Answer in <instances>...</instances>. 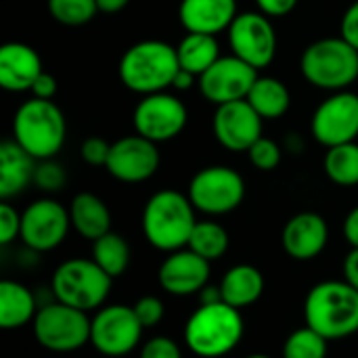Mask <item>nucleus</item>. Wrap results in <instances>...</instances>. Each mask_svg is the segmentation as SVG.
Wrapping results in <instances>:
<instances>
[{
    "mask_svg": "<svg viewBox=\"0 0 358 358\" xmlns=\"http://www.w3.org/2000/svg\"><path fill=\"white\" fill-rule=\"evenodd\" d=\"M197 224L195 206L189 195L174 189L157 191L149 197L143 210V233L145 239L162 250L176 252L189 245L191 233Z\"/></svg>",
    "mask_w": 358,
    "mask_h": 358,
    "instance_id": "f257e3e1",
    "label": "nucleus"
},
{
    "mask_svg": "<svg viewBox=\"0 0 358 358\" xmlns=\"http://www.w3.org/2000/svg\"><path fill=\"white\" fill-rule=\"evenodd\" d=\"M178 52L164 40H143L132 44L120 59V80L136 94H155L172 86L178 73Z\"/></svg>",
    "mask_w": 358,
    "mask_h": 358,
    "instance_id": "f03ea898",
    "label": "nucleus"
},
{
    "mask_svg": "<svg viewBox=\"0 0 358 358\" xmlns=\"http://www.w3.org/2000/svg\"><path fill=\"white\" fill-rule=\"evenodd\" d=\"M304 319L325 340H342L358 331V289L346 281L315 285L304 302Z\"/></svg>",
    "mask_w": 358,
    "mask_h": 358,
    "instance_id": "7ed1b4c3",
    "label": "nucleus"
},
{
    "mask_svg": "<svg viewBox=\"0 0 358 358\" xmlns=\"http://www.w3.org/2000/svg\"><path fill=\"white\" fill-rule=\"evenodd\" d=\"M243 338V317L227 302L199 304L185 325V344L201 358H218L237 348Z\"/></svg>",
    "mask_w": 358,
    "mask_h": 358,
    "instance_id": "20e7f679",
    "label": "nucleus"
},
{
    "mask_svg": "<svg viewBox=\"0 0 358 358\" xmlns=\"http://www.w3.org/2000/svg\"><path fill=\"white\" fill-rule=\"evenodd\" d=\"M67 136L63 111L44 99L25 101L13 117V141L19 143L34 159L55 157Z\"/></svg>",
    "mask_w": 358,
    "mask_h": 358,
    "instance_id": "39448f33",
    "label": "nucleus"
},
{
    "mask_svg": "<svg viewBox=\"0 0 358 358\" xmlns=\"http://www.w3.org/2000/svg\"><path fill=\"white\" fill-rule=\"evenodd\" d=\"M302 76L321 90H348L358 78V50L342 36L313 42L300 61Z\"/></svg>",
    "mask_w": 358,
    "mask_h": 358,
    "instance_id": "423d86ee",
    "label": "nucleus"
},
{
    "mask_svg": "<svg viewBox=\"0 0 358 358\" xmlns=\"http://www.w3.org/2000/svg\"><path fill=\"white\" fill-rule=\"evenodd\" d=\"M111 277L90 258H71L52 275L55 300L78 310L101 308L111 292Z\"/></svg>",
    "mask_w": 358,
    "mask_h": 358,
    "instance_id": "0eeeda50",
    "label": "nucleus"
},
{
    "mask_svg": "<svg viewBox=\"0 0 358 358\" xmlns=\"http://www.w3.org/2000/svg\"><path fill=\"white\" fill-rule=\"evenodd\" d=\"M92 319L84 310L52 302L42 306L34 317V336L38 344L50 352H73L90 342Z\"/></svg>",
    "mask_w": 358,
    "mask_h": 358,
    "instance_id": "6e6552de",
    "label": "nucleus"
},
{
    "mask_svg": "<svg viewBox=\"0 0 358 358\" xmlns=\"http://www.w3.org/2000/svg\"><path fill=\"white\" fill-rule=\"evenodd\" d=\"M245 182L229 166H208L199 170L189 185V199L195 210L208 216H222L241 206Z\"/></svg>",
    "mask_w": 358,
    "mask_h": 358,
    "instance_id": "1a4fd4ad",
    "label": "nucleus"
},
{
    "mask_svg": "<svg viewBox=\"0 0 358 358\" xmlns=\"http://www.w3.org/2000/svg\"><path fill=\"white\" fill-rule=\"evenodd\" d=\"M143 325L132 306L113 304L101 308L90 325V344L103 357L120 358L132 352L143 336Z\"/></svg>",
    "mask_w": 358,
    "mask_h": 358,
    "instance_id": "9d476101",
    "label": "nucleus"
},
{
    "mask_svg": "<svg viewBox=\"0 0 358 358\" xmlns=\"http://www.w3.org/2000/svg\"><path fill=\"white\" fill-rule=\"evenodd\" d=\"M132 122L136 134L153 143H166L176 138L185 130L189 122V111L176 94L164 90L143 96L134 107Z\"/></svg>",
    "mask_w": 358,
    "mask_h": 358,
    "instance_id": "9b49d317",
    "label": "nucleus"
},
{
    "mask_svg": "<svg viewBox=\"0 0 358 358\" xmlns=\"http://www.w3.org/2000/svg\"><path fill=\"white\" fill-rule=\"evenodd\" d=\"M229 44L235 57L254 69L268 67L277 55V34L264 13H241L231 23Z\"/></svg>",
    "mask_w": 358,
    "mask_h": 358,
    "instance_id": "f8f14e48",
    "label": "nucleus"
},
{
    "mask_svg": "<svg viewBox=\"0 0 358 358\" xmlns=\"http://www.w3.org/2000/svg\"><path fill=\"white\" fill-rule=\"evenodd\" d=\"M310 132L327 149L355 143L358 136V94L340 90L327 96L313 113Z\"/></svg>",
    "mask_w": 358,
    "mask_h": 358,
    "instance_id": "ddd939ff",
    "label": "nucleus"
},
{
    "mask_svg": "<svg viewBox=\"0 0 358 358\" xmlns=\"http://www.w3.org/2000/svg\"><path fill=\"white\" fill-rule=\"evenodd\" d=\"M71 227L69 210L55 199H38L21 214V241L31 252H50L63 243Z\"/></svg>",
    "mask_w": 358,
    "mask_h": 358,
    "instance_id": "4468645a",
    "label": "nucleus"
},
{
    "mask_svg": "<svg viewBox=\"0 0 358 358\" xmlns=\"http://www.w3.org/2000/svg\"><path fill=\"white\" fill-rule=\"evenodd\" d=\"M258 69L241 61L239 57H220L206 73L199 76V90L212 105H224L248 99Z\"/></svg>",
    "mask_w": 358,
    "mask_h": 358,
    "instance_id": "2eb2a0df",
    "label": "nucleus"
},
{
    "mask_svg": "<svg viewBox=\"0 0 358 358\" xmlns=\"http://www.w3.org/2000/svg\"><path fill=\"white\" fill-rule=\"evenodd\" d=\"M105 168L115 180L130 182V185L145 182L159 168L157 143L141 134L124 136L111 143V151H109V159Z\"/></svg>",
    "mask_w": 358,
    "mask_h": 358,
    "instance_id": "dca6fc26",
    "label": "nucleus"
},
{
    "mask_svg": "<svg viewBox=\"0 0 358 358\" xmlns=\"http://www.w3.org/2000/svg\"><path fill=\"white\" fill-rule=\"evenodd\" d=\"M212 132L216 141L229 151H250V147L262 136V117L243 101L218 105L212 117Z\"/></svg>",
    "mask_w": 358,
    "mask_h": 358,
    "instance_id": "f3484780",
    "label": "nucleus"
},
{
    "mask_svg": "<svg viewBox=\"0 0 358 358\" xmlns=\"http://www.w3.org/2000/svg\"><path fill=\"white\" fill-rule=\"evenodd\" d=\"M159 285L172 296H193L199 294L210 279V260L201 258L193 250L172 252L159 266Z\"/></svg>",
    "mask_w": 358,
    "mask_h": 358,
    "instance_id": "a211bd4d",
    "label": "nucleus"
},
{
    "mask_svg": "<svg viewBox=\"0 0 358 358\" xmlns=\"http://www.w3.org/2000/svg\"><path fill=\"white\" fill-rule=\"evenodd\" d=\"M329 241V227L317 212H302L287 220L281 233V243L294 260L317 258Z\"/></svg>",
    "mask_w": 358,
    "mask_h": 358,
    "instance_id": "6ab92c4d",
    "label": "nucleus"
},
{
    "mask_svg": "<svg viewBox=\"0 0 358 358\" xmlns=\"http://www.w3.org/2000/svg\"><path fill=\"white\" fill-rule=\"evenodd\" d=\"M42 71V59L36 48L23 42H6L0 46V86L4 90H31Z\"/></svg>",
    "mask_w": 358,
    "mask_h": 358,
    "instance_id": "aec40b11",
    "label": "nucleus"
},
{
    "mask_svg": "<svg viewBox=\"0 0 358 358\" xmlns=\"http://www.w3.org/2000/svg\"><path fill=\"white\" fill-rule=\"evenodd\" d=\"M235 0H180L178 19L187 31L216 36L231 27L237 17Z\"/></svg>",
    "mask_w": 358,
    "mask_h": 358,
    "instance_id": "412c9836",
    "label": "nucleus"
},
{
    "mask_svg": "<svg viewBox=\"0 0 358 358\" xmlns=\"http://www.w3.org/2000/svg\"><path fill=\"white\" fill-rule=\"evenodd\" d=\"M36 162L19 143L4 141L0 145V197L8 201L34 182Z\"/></svg>",
    "mask_w": 358,
    "mask_h": 358,
    "instance_id": "4be33fe9",
    "label": "nucleus"
},
{
    "mask_svg": "<svg viewBox=\"0 0 358 358\" xmlns=\"http://www.w3.org/2000/svg\"><path fill=\"white\" fill-rule=\"evenodd\" d=\"M69 218L76 233L84 239L96 241L111 231V214L101 197L94 193H78L69 206Z\"/></svg>",
    "mask_w": 358,
    "mask_h": 358,
    "instance_id": "5701e85b",
    "label": "nucleus"
},
{
    "mask_svg": "<svg viewBox=\"0 0 358 358\" xmlns=\"http://www.w3.org/2000/svg\"><path fill=\"white\" fill-rule=\"evenodd\" d=\"M264 292V277L262 273L252 264H237L227 271V275L220 281V296L222 302L245 308L260 300Z\"/></svg>",
    "mask_w": 358,
    "mask_h": 358,
    "instance_id": "b1692460",
    "label": "nucleus"
},
{
    "mask_svg": "<svg viewBox=\"0 0 358 358\" xmlns=\"http://www.w3.org/2000/svg\"><path fill=\"white\" fill-rule=\"evenodd\" d=\"M36 298L34 294L17 283L2 281L0 283V327L2 329H19L34 321L36 317Z\"/></svg>",
    "mask_w": 358,
    "mask_h": 358,
    "instance_id": "393cba45",
    "label": "nucleus"
},
{
    "mask_svg": "<svg viewBox=\"0 0 358 358\" xmlns=\"http://www.w3.org/2000/svg\"><path fill=\"white\" fill-rule=\"evenodd\" d=\"M178 63L182 69L195 73L197 78L206 73L218 59H220V46L216 36L210 34H193L189 31L180 44L176 46Z\"/></svg>",
    "mask_w": 358,
    "mask_h": 358,
    "instance_id": "a878e982",
    "label": "nucleus"
},
{
    "mask_svg": "<svg viewBox=\"0 0 358 358\" xmlns=\"http://www.w3.org/2000/svg\"><path fill=\"white\" fill-rule=\"evenodd\" d=\"M248 103L258 111L262 120H279L287 113L292 105V96L287 86L277 78H260L254 82Z\"/></svg>",
    "mask_w": 358,
    "mask_h": 358,
    "instance_id": "bb28decb",
    "label": "nucleus"
},
{
    "mask_svg": "<svg viewBox=\"0 0 358 358\" xmlns=\"http://www.w3.org/2000/svg\"><path fill=\"white\" fill-rule=\"evenodd\" d=\"M92 260L111 277H120L126 273L130 264V245L128 241L117 233H107L92 241Z\"/></svg>",
    "mask_w": 358,
    "mask_h": 358,
    "instance_id": "cd10ccee",
    "label": "nucleus"
},
{
    "mask_svg": "<svg viewBox=\"0 0 358 358\" xmlns=\"http://www.w3.org/2000/svg\"><path fill=\"white\" fill-rule=\"evenodd\" d=\"M325 174L331 182L340 187H357L358 185V145L344 143L338 147H329L325 155Z\"/></svg>",
    "mask_w": 358,
    "mask_h": 358,
    "instance_id": "c85d7f7f",
    "label": "nucleus"
},
{
    "mask_svg": "<svg viewBox=\"0 0 358 358\" xmlns=\"http://www.w3.org/2000/svg\"><path fill=\"white\" fill-rule=\"evenodd\" d=\"M187 248L210 262L218 260L229 250V233L224 231L222 224L214 220H201V222L197 220Z\"/></svg>",
    "mask_w": 358,
    "mask_h": 358,
    "instance_id": "c756f323",
    "label": "nucleus"
},
{
    "mask_svg": "<svg viewBox=\"0 0 358 358\" xmlns=\"http://www.w3.org/2000/svg\"><path fill=\"white\" fill-rule=\"evenodd\" d=\"M327 342L321 334L310 329L308 325L296 329L283 346V358H325L327 357Z\"/></svg>",
    "mask_w": 358,
    "mask_h": 358,
    "instance_id": "7c9ffc66",
    "label": "nucleus"
},
{
    "mask_svg": "<svg viewBox=\"0 0 358 358\" xmlns=\"http://www.w3.org/2000/svg\"><path fill=\"white\" fill-rule=\"evenodd\" d=\"M46 4L50 17L69 27L84 25L99 13L96 0H48Z\"/></svg>",
    "mask_w": 358,
    "mask_h": 358,
    "instance_id": "2f4dec72",
    "label": "nucleus"
},
{
    "mask_svg": "<svg viewBox=\"0 0 358 358\" xmlns=\"http://www.w3.org/2000/svg\"><path fill=\"white\" fill-rule=\"evenodd\" d=\"M67 182V174L63 170V166L59 162L50 159H40L36 164V172H34V185L46 193H57L65 187Z\"/></svg>",
    "mask_w": 358,
    "mask_h": 358,
    "instance_id": "473e14b6",
    "label": "nucleus"
},
{
    "mask_svg": "<svg viewBox=\"0 0 358 358\" xmlns=\"http://www.w3.org/2000/svg\"><path fill=\"white\" fill-rule=\"evenodd\" d=\"M248 155H250V162H252L258 170H262V172L275 170V168L281 164V157H283L281 147H279L275 141L266 138V136H260V138L250 147Z\"/></svg>",
    "mask_w": 358,
    "mask_h": 358,
    "instance_id": "72a5a7b5",
    "label": "nucleus"
},
{
    "mask_svg": "<svg viewBox=\"0 0 358 358\" xmlns=\"http://www.w3.org/2000/svg\"><path fill=\"white\" fill-rule=\"evenodd\" d=\"M132 308H134V313H136V317L145 329L159 325L164 319V313H166L164 302L155 296H143L141 300H136V304Z\"/></svg>",
    "mask_w": 358,
    "mask_h": 358,
    "instance_id": "f704fd0d",
    "label": "nucleus"
},
{
    "mask_svg": "<svg viewBox=\"0 0 358 358\" xmlns=\"http://www.w3.org/2000/svg\"><path fill=\"white\" fill-rule=\"evenodd\" d=\"M17 237H21V214L8 203H0V245L13 243Z\"/></svg>",
    "mask_w": 358,
    "mask_h": 358,
    "instance_id": "c9c22d12",
    "label": "nucleus"
},
{
    "mask_svg": "<svg viewBox=\"0 0 358 358\" xmlns=\"http://www.w3.org/2000/svg\"><path fill=\"white\" fill-rule=\"evenodd\" d=\"M109 151H111V145L105 138H101V136H90L80 147L82 159L86 164H90V166H107Z\"/></svg>",
    "mask_w": 358,
    "mask_h": 358,
    "instance_id": "e433bc0d",
    "label": "nucleus"
},
{
    "mask_svg": "<svg viewBox=\"0 0 358 358\" xmlns=\"http://www.w3.org/2000/svg\"><path fill=\"white\" fill-rule=\"evenodd\" d=\"M141 358H182V352H180V348H178V344L174 340L157 336V338H151L143 346Z\"/></svg>",
    "mask_w": 358,
    "mask_h": 358,
    "instance_id": "4c0bfd02",
    "label": "nucleus"
},
{
    "mask_svg": "<svg viewBox=\"0 0 358 358\" xmlns=\"http://www.w3.org/2000/svg\"><path fill=\"white\" fill-rule=\"evenodd\" d=\"M340 31H342V38L348 40L355 48L358 50V0H355L344 17H342V25H340Z\"/></svg>",
    "mask_w": 358,
    "mask_h": 358,
    "instance_id": "58836bf2",
    "label": "nucleus"
},
{
    "mask_svg": "<svg viewBox=\"0 0 358 358\" xmlns=\"http://www.w3.org/2000/svg\"><path fill=\"white\" fill-rule=\"evenodd\" d=\"M36 99H44V101H52V96L57 94V80H55V76H50V73H46V71H42L40 76H38V80L34 82V86H31V90H29Z\"/></svg>",
    "mask_w": 358,
    "mask_h": 358,
    "instance_id": "ea45409f",
    "label": "nucleus"
},
{
    "mask_svg": "<svg viewBox=\"0 0 358 358\" xmlns=\"http://www.w3.org/2000/svg\"><path fill=\"white\" fill-rule=\"evenodd\" d=\"M256 4L266 17H283L296 8L298 0H256Z\"/></svg>",
    "mask_w": 358,
    "mask_h": 358,
    "instance_id": "a19ab883",
    "label": "nucleus"
},
{
    "mask_svg": "<svg viewBox=\"0 0 358 358\" xmlns=\"http://www.w3.org/2000/svg\"><path fill=\"white\" fill-rule=\"evenodd\" d=\"M344 281L358 289V248H352L344 258Z\"/></svg>",
    "mask_w": 358,
    "mask_h": 358,
    "instance_id": "79ce46f5",
    "label": "nucleus"
},
{
    "mask_svg": "<svg viewBox=\"0 0 358 358\" xmlns=\"http://www.w3.org/2000/svg\"><path fill=\"white\" fill-rule=\"evenodd\" d=\"M344 237L350 243V248H358V206L344 220Z\"/></svg>",
    "mask_w": 358,
    "mask_h": 358,
    "instance_id": "37998d69",
    "label": "nucleus"
},
{
    "mask_svg": "<svg viewBox=\"0 0 358 358\" xmlns=\"http://www.w3.org/2000/svg\"><path fill=\"white\" fill-rule=\"evenodd\" d=\"M195 73H191V71H187V69H178V73L174 76V82H172V88H176V90H189L193 84H195Z\"/></svg>",
    "mask_w": 358,
    "mask_h": 358,
    "instance_id": "c03bdc74",
    "label": "nucleus"
},
{
    "mask_svg": "<svg viewBox=\"0 0 358 358\" xmlns=\"http://www.w3.org/2000/svg\"><path fill=\"white\" fill-rule=\"evenodd\" d=\"M130 0H96V4H99V10L101 13H120L122 8H126V4H128Z\"/></svg>",
    "mask_w": 358,
    "mask_h": 358,
    "instance_id": "a18cd8bd",
    "label": "nucleus"
},
{
    "mask_svg": "<svg viewBox=\"0 0 358 358\" xmlns=\"http://www.w3.org/2000/svg\"><path fill=\"white\" fill-rule=\"evenodd\" d=\"M248 358H271V357H266V355H252V357H248Z\"/></svg>",
    "mask_w": 358,
    "mask_h": 358,
    "instance_id": "49530a36",
    "label": "nucleus"
},
{
    "mask_svg": "<svg viewBox=\"0 0 358 358\" xmlns=\"http://www.w3.org/2000/svg\"><path fill=\"white\" fill-rule=\"evenodd\" d=\"M105 358H111V357H105Z\"/></svg>",
    "mask_w": 358,
    "mask_h": 358,
    "instance_id": "de8ad7c7",
    "label": "nucleus"
}]
</instances>
